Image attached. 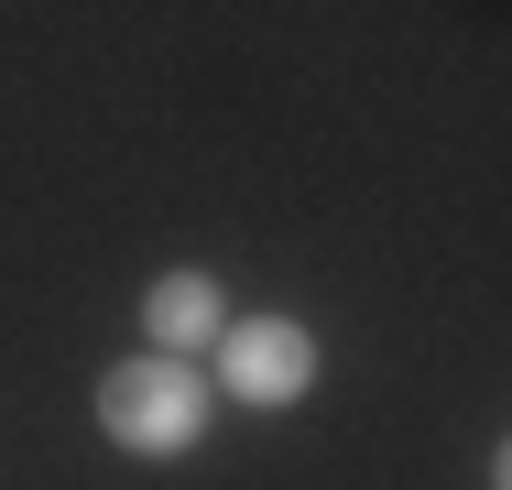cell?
<instances>
[{"label":"cell","mask_w":512,"mask_h":490,"mask_svg":"<svg viewBox=\"0 0 512 490\" xmlns=\"http://www.w3.org/2000/svg\"><path fill=\"white\" fill-rule=\"evenodd\" d=\"M491 490H512V436H491Z\"/></svg>","instance_id":"cell-4"},{"label":"cell","mask_w":512,"mask_h":490,"mask_svg":"<svg viewBox=\"0 0 512 490\" xmlns=\"http://www.w3.org/2000/svg\"><path fill=\"white\" fill-rule=\"evenodd\" d=\"M218 327H229V294H218L207 262H175V273H153V284H142V349L197 360V349H218Z\"/></svg>","instance_id":"cell-3"},{"label":"cell","mask_w":512,"mask_h":490,"mask_svg":"<svg viewBox=\"0 0 512 490\" xmlns=\"http://www.w3.org/2000/svg\"><path fill=\"white\" fill-rule=\"evenodd\" d=\"M207 414H218V382L175 349H142V360H109L99 371V436L142 469H175L207 447Z\"/></svg>","instance_id":"cell-1"},{"label":"cell","mask_w":512,"mask_h":490,"mask_svg":"<svg viewBox=\"0 0 512 490\" xmlns=\"http://www.w3.org/2000/svg\"><path fill=\"white\" fill-rule=\"evenodd\" d=\"M316 371H327V349H316L306 316H229V327H218V349H207V382L229 392V403H251V414L306 403Z\"/></svg>","instance_id":"cell-2"}]
</instances>
